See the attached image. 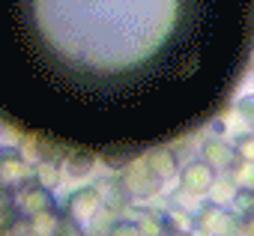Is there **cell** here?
Returning <instances> with one entry per match:
<instances>
[{
  "label": "cell",
  "mask_w": 254,
  "mask_h": 236,
  "mask_svg": "<svg viewBox=\"0 0 254 236\" xmlns=\"http://www.w3.org/2000/svg\"><path fill=\"white\" fill-rule=\"evenodd\" d=\"M108 236H144V230H141L132 218H120V221L108 230Z\"/></svg>",
  "instance_id": "12"
},
{
  "label": "cell",
  "mask_w": 254,
  "mask_h": 236,
  "mask_svg": "<svg viewBox=\"0 0 254 236\" xmlns=\"http://www.w3.org/2000/svg\"><path fill=\"white\" fill-rule=\"evenodd\" d=\"M242 230H245V236H254V212L242 215Z\"/></svg>",
  "instance_id": "15"
},
{
  "label": "cell",
  "mask_w": 254,
  "mask_h": 236,
  "mask_svg": "<svg viewBox=\"0 0 254 236\" xmlns=\"http://www.w3.org/2000/svg\"><path fill=\"white\" fill-rule=\"evenodd\" d=\"M63 162H66V171H69L72 177H84V174L93 168L96 156H93V150H87V147H72Z\"/></svg>",
  "instance_id": "9"
},
{
  "label": "cell",
  "mask_w": 254,
  "mask_h": 236,
  "mask_svg": "<svg viewBox=\"0 0 254 236\" xmlns=\"http://www.w3.org/2000/svg\"><path fill=\"white\" fill-rule=\"evenodd\" d=\"M132 221L144 230V236H165V233H174L177 230V221L168 215V212H159V209H147V206H138L129 212Z\"/></svg>",
  "instance_id": "6"
},
{
  "label": "cell",
  "mask_w": 254,
  "mask_h": 236,
  "mask_svg": "<svg viewBox=\"0 0 254 236\" xmlns=\"http://www.w3.org/2000/svg\"><path fill=\"white\" fill-rule=\"evenodd\" d=\"M236 153H239L242 162H251V165H254V135L236 138Z\"/></svg>",
  "instance_id": "13"
},
{
  "label": "cell",
  "mask_w": 254,
  "mask_h": 236,
  "mask_svg": "<svg viewBox=\"0 0 254 236\" xmlns=\"http://www.w3.org/2000/svg\"><path fill=\"white\" fill-rule=\"evenodd\" d=\"M36 177V168H30L15 150H3L0 153V185L3 188H18L24 182H30Z\"/></svg>",
  "instance_id": "2"
},
{
  "label": "cell",
  "mask_w": 254,
  "mask_h": 236,
  "mask_svg": "<svg viewBox=\"0 0 254 236\" xmlns=\"http://www.w3.org/2000/svg\"><path fill=\"white\" fill-rule=\"evenodd\" d=\"M165 236H171V233H165Z\"/></svg>",
  "instance_id": "17"
},
{
  "label": "cell",
  "mask_w": 254,
  "mask_h": 236,
  "mask_svg": "<svg viewBox=\"0 0 254 236\" xmlns=\"http://www.w3.org/2000/svg\"><path fill=\"white\" fill-rule=\"evenodd\" d=\"M15 197H18V206H21L24 215H39L45 209H57L51 188H45L42 182H24Z\"/></svg>",
  "instance_id": "5"
},
{
  "label": "cell",
  "mask_w": 254,
  "mask_h": 236,
  "mask_svg": "<svg viewBox=\"0 0 254 236\" xmlns=\"http://www.w3.org/2000/svg\"><path fill=\"white\" fill-rule=\"evenodd\" d=\"M203 162H209L215 171H233L242 159H239V153H236V144L206 141V147H203Z\"/></svg>",
  "instance_id": "7"
},
{
  "label": "cell",
  "mask_w": 254,
  "mask_h": 236,
  "mask_svg": "<svg viewBox=\"0 0 254 236\" xmlns=\"http://www.w3.org/2000/svg\"><path fill=\"white\" fill-rule=\"evenodd\" d=\"M120 182L126 185V191H129L132 197L144 200V197H156L162 191V182L165 179L159 174H153L147 168V162H141V165H126V174H123Z\"/></svg>",
  "instance_id": "1"
},
{
  "label": "cell",
  "mask_w": 254,
  "mask_h": 236,
  "mask_svg": "<svg viewBox=\"0 0 254 236\" xmlns=\"http://www.w3.org/2000/svg\"><path fill=\"white\" fill-rule=\"evenodd\" d=\"M36 182H42L45 188H57L60 185V168H57V162H48V159H39V165H36V177H33Z\"/></svg>",
  "instance_id": "11"
},
{
  "label": "cell",
  "mask_w": 254,
  "mask_h": 236,
  "mask_svg": "<svg viewBox=\"0 0 254 236\" xmlns=\"http://www.w3.org/2000/svg\"><path fill=\"white\" fill-rule=\"evenodd\" d=\"M0 191H3V185H0Z\"/></svg>",
  "instance_id": "16"
},
{
  "label": "cell",
  "mask_w": 254,
  "mask_h": 236,
  "mask_svg": "<svg viewBox=\"0 0 254 236\" xmlns=\"http://www.w3.org/2000/svg\"><path fill=\"white\" fill-rule=\"evenodd\" d=\"M105 197H102V188L99 185H87V188H78L69 200H66V215L75 218V221H87L93 218L99 209H102Z\"/></svg>",
  "instance_id": "4"
},
{
  "label": "cell",
  "mask_w": 254,
  "mask_h": 236,
  "mask_svg": "<svg viewBox=\"0 0 254 236\" xmlns=\"http://www.w3.org/2000/svg\"><path fill=\"white\" fill-rule=\"evenodd\" d=\"M236 111H239V117H242L245 123L254 126V96H242V99L236 102Z\"/></svg>",
  "instance_id": "14"
},
{
  "label": "cell",
  "mask_w": 254,
  "mask_h": 236,
  "mask_svg": "<svg viewBox=\"0 0 254 236\" xmlns=\"http://www.w3.org/2000/svg\"><path fill=\"white\" fill-rule=\"evenodd\" d=\"M63 218H66V215H60L57 209H45V212H39V215H30V224H33L36 236H57Z\"/></svg>",
  "instance_id": "10"
},
{
  "label": "cell",
  "mask_w": 254,
  "mask_h": 236,
  "mask_svg": "<svg viewBox=\"0 0 254 236\" xmlns=\"http://www.w3.org/2000/svg\"><path fill=\"white\" fill-rule=\"evenodd\" d=\"M144 162H147V168L153 171V174H159L162 179H171L180 168H177V156L168 150V147H150L147 150V156H144Z\"/></svg>",
  "instance_id": "8"
},
{
  "label": "cell",
  "mask_w": 254,
  "mask_h": 236,
  "mask_svg": "<svg viewBox=\"0 0 254 236\" xmlns=\"http://www.w3.org/2000/svg\"><path fill=\"white\" fill-rule=\"evenodd\" d=\"M215 182V168L209 162H191L180 171V185H183V194H194L200 197L203 191H209Z\"/></svg>",
  "instance_id": "3"
}]
</instances>
